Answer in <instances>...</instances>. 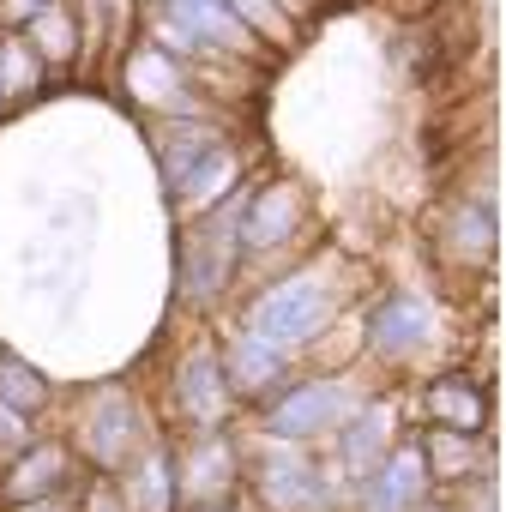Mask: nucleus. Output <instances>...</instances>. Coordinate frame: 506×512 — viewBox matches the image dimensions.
<instances>
[{
	"mask_svg": "<svg viewBox=\"0 0 506 512\" xmlns=\"http://www.w3.org/2000/svg\"><path fill=\"white\" fill-rule=\"evenodd\" d=\"M326 320H332V296H326V284L314 272H302V278H284L278 290H266L260 302H253V326L247 332L278 344V350H290V344L320 338Z\"/></svg>",
	"mask_w": 506,
	"mask_h": 512,
	"instance_id": "f257e3e1",
	"label": "nucleus"
},
{
	"mask_svg": "<svg viewBox=\"0 0 506 512\" xmlns=\"http://www.w3.org/2000/svg\"><path fill=\"white\" fill-rule=\"evenodd\" d=\"M356 410H362V404H356V392H350L344 380H308V386H296V392L272 410V434L308 440V434H320V428L350 422Z\"/></svg>",
	"mask_w": 506,
	"mask_h": 512,
	"instance_id": "f03ea898",
	"label": "nucleus"
},
{
	"mask_svg": "<svg viewBox=\"0 0 506 512\" xmlns=\"http://www.w3.org/2000/svg\"><path fill=\"white\" fill-rule=\"evenodd\" d=\"M85 446H91V458H103L109 470L127 464V458L139 452V410H133L121 392L97 398L91 416H85Z\"/></svg>",
	"mask_w": 506,
	"mask_h": 512,
	"instance_id": "7ed1b4c3",
	"label": "nucleus"
},
{
	"mask_svg": "<svg viewBox=\"0 0 506 512\" xmlns=\"http://www.w3.org/2000/svg\"><path fill=\"white\" fill-rule=\"evenodd\" d=\"M175 398H181V410H187L193 422H217V416L229 410V380H223V368H217V350H193V356L181 362Z\"/></svg>",
	"mask_w": 506,
	"mask_h": 512,
	"instance_id": "20e7f679",
	"label": "nucleus"
},
{
	"mask_svg": "<svg viewBox=\"0 0 506 512\" xmlns=\"http://www.w3.org/2000/svg\"><path fill=\"white\" fill-rule=\"evenodd\" d=\"M296 223H302V193L290 181H278V187H266L253 199V211L235 223V235H241V247H278Z\"/></svg>",
	"mask_w": 506,
	"mask_h": 512,
	"instance_id": "39448f33",
	"label": "nucleus"
},
{
	"mask_svg": "<svg viewBox=\"0 0 506 512\" xmlns=\"http://www.w3.org/2000/svg\"><path fill=\"white\" fill-rule=\"evenodd\" d=\"M428 338H434V314H428L416 296L386 302V308H380V320H374V344H380L386 356H410V350H422Z\"/></svg>",
	"mask_w": 506,
	"mask_h": 512,
	"instance_id": "423d86ee",
	"label": "nucleus"
},
{
	"mask_svg": "<svg viewBox=\"0 0 506 512\" xmlns=\"http://www.w3.org/2000/svg\"><path fill=\"white\" fill-rule=\"evenodd\" d=\"M67 482V452L61 446H37L19 458V470L7 476V500L13 506H37V500H55Z\"/></svg>",
	"mask_w": 506,
	"mask_h": 512,
	"instance_id": "0eeeda50",
	"label": "nucleus"
},
{
	"mask_svg": "<svg viewBox=\"0 0 506 512\" xmlns=\"http://www.w3.org/2000/svg\"><path fill=\"white\" fill-rule=\"evenodd\" d=\"M422 500V458L416 452H392L374 476V512H410Z\"/></svg>",
	"mask_w": 506,
	"mask_h": 512,
	"instance_id": "6e6552de",
	"label": "nucleus"
},
{
	"mask_svg": "<svg viewBox=\"0 0 506 512\" xmlns=\"http://www.w3.org/2000/svg\"><path fill=\"white\" fill-rule=\"evenodd\" d=\"M260 488L272 506H308L314 500V470L302 464V452H278L260 464Z\"/></svg>",
	"mask_w": 506,
	"mask_h": 512,
	"instance_id": "1a4fd4ad",
	"label": "nucleus"
},
{
	"mask_svg": "<svg viewBox=\"0 0 506 512\" xmlns=\"http://www.w3.org/2000/svg\"><path fill=\"white\" fill-rule=\"evenodd\" d=\"M43 91V61L25 37H7L0 43V97H13V103H31Z\"/></svg>",
	"mask_w": 506,
	"mask_h": 512,
	"instance_id": "9d476101",
	"label": "nucleus"
},
{
	"mask_svg": "<svg viewBox=\"0 0 506 512\" xmlns=\"http://www.w3.org/2000/svg\"><path fill=\"white\" fill-rule=\"evenodd\" d=\"M428 404H434V422H446L452 434H476L482 428V392L476 386H464V380H440L434 392H428Z\"/></svg>",
	"mask_w": 506,
	"mask_h": 512,
	"instance_id": "9b49d317",
	"label": "nucleus"
},
{
	"mask_svg": "<svg viewBox=\"0 0 506 512\" xmlns=\"http://www.w3.org/2000/svg\"><path fill=\"white\" fill-rule=\"evenodd\" d=\"M175 25L199 43H241L235 31V13L223 7V0H175Z\"/></svg>",
	"mask_w": 506,
	"mask_h": 512,
	"instance_id": "f8f14e48",
	"label": "nucleus"
},
{
	"mask_svg": "<svg viewBox=\"0 0 506 512\" xmlns=\"http://www.w3.org/2000/svg\"><path fill=\"white\" fill-rule=\"evenodd\" d=\"M278 374H284V356H278V344L253 338V332L235 344V386H247V392H266Z\"/></svg>",
	"mask_w": 506,
	"mask_h": 512,
	"instance_id": "ddd939ff",
	"label": "nucleus"
},
{
	"mask_svg": "<svg viewBox=\"0 0 506 512\" xmlns=\"http://www.w3.org/2000/svg\"><path fill=\"white\" fill-rule=\"evenodd\" d=\"M229 470H235V464H229V446H217V440H211V446H199V452H193V464H187V494H199V506H205V500H223Z\"/></svg>",
	"mask_w": 506,
	"mask_h": 512,
	"instance_id": "4468645a",
	"label": "nucleus"
},
{
	"mask_svg": "<svg viewBox=\"0 0 506 512\" xmlns=\"http://www.w3.org/2000/svg\"><path fill=\"white\" fill-rule=\"evenodd\" d=\"M133 91H139V103H181V79H175V67L163 61V55H133Z\"/></svg>",
	"mask_w": 506,
	"mask_h": 512,
	"instance_id": "2eb2a0df",
	"label": "nucleus"
},
{
	"mask_svg": "<svg viewBox=\"0 0 506 512\" xmlns=\"http://www.w3.org/2000/svg\"><path fill=\"white\" fill-rule=\"evenodd\" d=\"M0 404L19 410V416H37L49 404V386L25 368V362H0Z\"/></svg>",
	"mask_w": 506,
	"mask_h": 512,
	"instance_id": "dca6fc26",
	"label": "nucleus"
},
{
	"mask_svg": "<svg viewBox=\"0 0 506 512\" xmlns=\"http://www.w3.org/2000/svg\"><path fill=\"white\" fill-rule=\"evenodd\" d=\"M31 37H37V61H67L73 55V13L67 7H37Z\"/></svg>",
	"mask_w": 506,
	"mask_h": 512,
	"instance_id": "f3484780",
	"label": "nucleus"
},
{
	"mask_svg": "<svg viewBox=\"0 0 506 512\" xmlns=\"http://www.w3.org/2000/svg\"><path fill=\"white\" fill-rule=\"evenodd\" d=\"M121 506L127 512H169V464H163V452H145L139 458V488Z\"/></svg>",
	"mask_w": 506,
	"mask_h": 512,
	"instance_id": "a211bd4d",
	"label": "nucleus"
},
{
	"mask_svg": "<svg viewBox=\"0 0 506 512\" xmlns=\"http://www.w3.org/2000/svg\"><path fill=\"white\" fill-rule=\"evenodd\" d=\"M380 428H386V416H380V410H374V416H350V440H344V464H350V470H362V464L374 458Z\"/></svg>",
	"mask_w": 506,
	"mask_h": 512,
	"instance_id": "6ab92c4d",
	"label": "nucleus"
},
{
	"mask_svg": "<svg viewBox=\"0 0 506 512\" xmlns=\"http://www.w3.org/2000/svg\"><path fill=\"white\" fill-rule=\"evenodd\" d=\"M464 464H470V440L440 428V434H434V470H464Z\"/></svg>",
	"mask_w": 506,
	"mask_h": 512,
	"instance_id": "aec40b11",
	"label": "nucleus"
},
{
	"mask_svg": "<svg viewBox=\"0 0 506 512\" xmlns=\"http://www.w3.org/2000/svg\"><path fill=\"white\" fill-rule=\"evenodd\" d=\"M19 440H25V416L0 404V452H7V446H19Z\"/></svg>",
	"mask_w": 506,
	"mask_h": 512,
	"instance_id": "412c9836",
	"label": "nucleus"
},
{
	"mask_svg": "<svg viewBox=\"0 0 506 512\" xmlns=\"http://www.w3.org/2000/svg\"><path fill=\"white\" fill-rule=\"evenodd\" d=\"M25 512H61V506H55V500H37V506H25Z\"/></svg>",
	"mask_w": 506,
	"mask_h": 512,
	"instance_id": "4be33fe9",
	"label": "nucleus"
},
{
	"mask_svg": "<svg viewBox=\"0 0 506 512\" xmlns=\"http://www.w3.org/2000/svg\"><path fill=\"white\" fill-rule=\"evenodd\" d=\"M199 512H223V506H199Z\"/></svg>",
	"mask_w": 506,
	"mask_h": 512,
	"instance_id": "5701e85b",
	"label": "nucleus"
}]
</instances>
